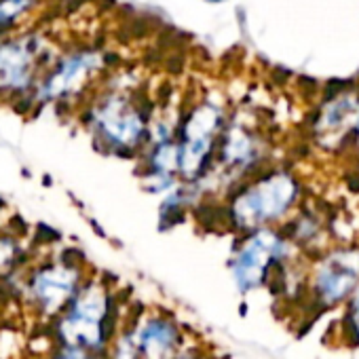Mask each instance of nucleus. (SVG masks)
<instances>
[{
  "label": "nucleus",
  "instance_id": "f257e3e1",
  "mask_svg": "<svg viewBox=\"0 0 359 359\" xmlns=\"http://www.w3.org/2000/svg\"><path fill=\"white\" fill-rule=\"evenodd\" d=\"M296 182L287 173L269 175L248 189L235 203V216L243 226L264 224L279 218L296 199Z\"/></svg>",
  "mask_w": 359,
  "mask_h": 359
},
{
  "label": "nucleus",
  "instance_id": "f03ea898",
  "mask_svg": "<svg viewBox=\"0 0 359 359\" xmlns=\"http://www.w3.org/2000/svg\"><path fill=\"white\" fill-rule=\"evenodd\" d=\"M218 118H220V114L214 106H201L187 121L184 140L177 148L180 171H182L187 177H195L201 171L203 161L212 150L214 133L218 129Z\"/></svg>",
  "mask_w": 359,
  "mask_h": 359
},
{
  "label": "nucleus",
  "instance_id": "7ed1b4c3",
  "mask_svg": "<svg viewBox=\"0 0 359 359\" xmlns=\"http://www.w3.org/2000/svg\"><path fill=\"white\" fill-rule=\"evenodd\" d=\"M283 243L273 235V233H258L256 237H252L243 250L239 252L237 260H235V279L237 285L241 290H250L254 285H258L264 277V271L269 266L271 260H275L281 254Z\"/></svg>",
  "mask_w": 359,
  "mask_h": 359
},
{
  "label": "nucleus",
  "instance_id": "20e7f679",
  "mask_svg": "<svg viewBox=\"0 0 359 359\" xmlns=\"http://www.w3.org/2000/svg\"><path fill=\"white\" fill-rule=\"evenodd\" d=\"M36 45V39L26 36L0 47V89H22L30 83Z\"/></svg>",
  "mask_w": 359,
  "mask_h": 359
},
{
  "label": "nucleus",
  "instance_id": "39448f33",
  "mask_svg": "<svg viewBox=\"0 0 359 359\" xmlns=\"http://www.w3.org/2000/svg\"><path fill=\"white\" fill-rule=\"evenodd\" d=\"M359 277V254L342 252L332 256L317 275V285L321 296L327 300H340L351 292Z\"/></svg>",
  "mask_w": 359,
  "mask_h": 359
},
{
  "label": "nucleus",
  "instance_id": "423d86ee",
  "mask_svg": "<svg viewBox=\"0 0 359 359\" xmlns=\"http://www.w3.org/2000/svg\"><path fill=\"white\" fill-rule=\"evenodd\" d=\"M97 125L102 133L114 144H133L142 135V121L123 100H110L97 112Z\"/></svg>",
  "mask_w": 359,
  "mask_h": 359
},
{
  "label": "nucleus",
  "instance_id": "0eeeda50",
  "mask_svg": "<svg viewBox=\"0 0 359 359\" xmlns=\"http://www.w3.org/2000/svg\"><path fill=\"white\" fill-rule=\"evenodd\" d=\"M97 66V57L91 53H83L76 57L66 60L51 76L49 81L43 85L41 95L43 97H57L64 95L72 89H76V85H81V81Z\"/></svg>",
  "mask_w": 359,
  "mask_h": 359
},
{
  "label": "nucleus",
  "instance_id": "6e6552de",
  "mask_svg": "<svg viewBox=\"0 0 359 359\" xmlns=\"http://www.w3.org/2000/svg\"><path fill=\"white\" fill-rule=\"evenodd\" d=\"M173 340H175V330L165 321H152L144 332V348L152 359L165 357Z\"/></svg>",
  "mask_w": 359,
  "mask_h": 359
},
{
  "label": "nucleus",
  "instance_id": "1a4fd4ad",
  "mask_svg": "<svg viewBox=\"0 0 359 359\" xmlns=\"http://www.w3.org/2000/svg\"><path fill=\"white\" fill-rule=\"evenodd\" d=\"M252 142L250 135H245L243 131H233L226 135L224 142V161L233 167L245 165L248 161H252Z\"/></svg>",
  "mask_w": 359,
  "mask_h": 359
},
{
  "label": "nucleus",
  "instance_id": "9d476101",
  "mask_svg": "<svg viewBox=\"0 0 359 359\" xmlns=\"http://www.w3.org/2000/svg\"><path fill=\"white\" fill-rule=\"evenodd\" d=\"M355 323L359 327V294L355 296Z\"/></svg>",
  "mask_w": 359,
  "mask_h": 359
},
{
  "label": "nucleus",
  "instance_id": "9b49d317",
  "mask_svg": "<svg viewBox=\"0 0 359 359\" xmlns=\"http://www.w3.org/2000/svg\"><path fill=\"white\" fill-rule=\"evenodd\" d=\"M208 3H212V5H218V3H222V0H208Z\"/></svg>",
  "mask_w": 359,
  "mask_h": 359
}]
</instances>
